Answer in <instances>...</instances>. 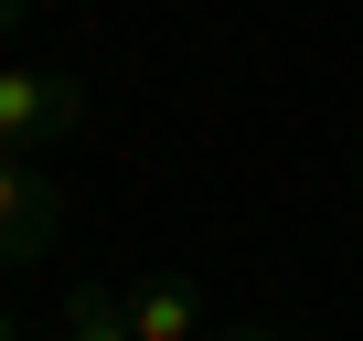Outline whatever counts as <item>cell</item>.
I'll list each match as a JSON object with an SVG mask.
<instances>
[{"label": "cell", "mask_w": 363, "mask_h": 341, "mask_svg": "<svg viewBox=\"0 0 363 341\" xmlns=\"http://www.w3.org/2000/svg\"><path fill=\"white\" fill-rule=\"evenodd\" d=\"M43 341H54V330H43Z\"/></svg>", "instance_id": "cell-8"}, {"label": "cell", "mask_w": 363, "mask_h": 341, "mask_svg": "<svg viewBox=\"0 0 363 341\" xmlns=\"http://www.w3.org/2000/svg\"><path fill=\"white\" fill-rule=\"evenodd\" d=\"M118 299H128V330H139V341H214V299H203L193 277H171V267H160V277H128Z\"/></svg>", "instance_id": "cell-3"}, {"label": "cell", "mask_w": 363, "mask_h": 341, "mask_svg": "<svg viewBox=\"0 0 363 341\" xmlns=\"http://www.w3.org/2000/svg\"><path fill=\"white\" fill-rule=\"evenodd\" d=\"M0 341H11V320H0Z\"/></svg>", "instance_id": "cell-7"}, {"label": "cell", "mask_w": 363, "mask_h": 341, "mask_svg": "<svg viewBox=\"0 0 363 341\" xmlns=\"http://www.w3.org/2000/svg\"><path fill=\"white\" fill-rule=\"evenodd\" d=\"M214 341H289V330H214Z\"/></svg>", "instance_id": "cell-5"}, {"label": "cell", "mask_w": 363, "mask_h": 341, "mask_svg": "<svg viewBox=\"0 0 363 341\" xmlns=\"http://www.w3.org/2000/svg\"><path fill=\"white\" fill-rule=\"evenodd\" d=\"M65 245V182L33 149H0V267H33Z\"/></svg>", "instance_id": "cell-1"}, {"label": "cell", "mask_w": 363, "mask_h": 341, "mask_svg": "<svg viewBox=\"0 0 363 341\" xmlns=\"http://www.w3.org/2000/svg\"><path fill=\"white\" fill-rule=\"evenodd\" d=\"M54 341H139V330H128V299L118 288H75L54 309Z\"/></svg>", "instance_id": "cell-4"}, {"label": "cell", "mask_w": 363, "mask_h": 341, "mask_svg": "<svg viewBox=\"0 0 363 341\" xmlns=\"http://www.w3.org/2000/svg\"><path fill=\"white\" fill-rule=\"evenodd\" d=\"M86 117V86L75 75H54V64H0V149H54L65 128Z\"/></svg>", "instance_id": "cell-2"}, {"label": "cell", "mask_w": 363, "mask_h": 341, "mask_svg": "<svg viewBox=\"0 0 363 341\" xmlns=\"http://www.w3.org/2000/svg\"><path fill=\"white\" fill-rule=\"evenodd\" d=\"M11 22H22V0H0V33H11Z\"/></svg>", "instance_id": "cell-6"}]
</instances>
